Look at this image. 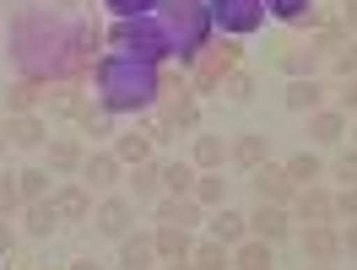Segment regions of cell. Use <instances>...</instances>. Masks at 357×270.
I'll list each match as a JSON object with an SVG mask.
<instances>
[{"label": "cell", "instance_id": "1", "mask_svg": "<svg viewBox=\"0 0 357 270\" xmlns=\"http://www.w3.org/2000/svg\"><path fill=\"white\" fill-rule=\"evenodd\" d=\"M98 87H103V109L109 113H135V109H152L162 76L152 70V60H98Z\"/></svg>", "mask_w": 357, "mask_h": 270}, {"label": "cell", "instance_id": "2", "mask_svg": "<svg viewBox=\"0 0 357 270\" xmlns=\"http://www.w3.org/2000/svg\"><path fill=\"white\" fill-rule=\"evenodd\" d=\"M162 6H168V27H162L168 49L195 60L206 49V38H211V6H201V0H162Z\"/></svg>", "mask_w": 357, "mask_h": 270}, {"label": "cell", "instance_id": "3", "mask_svg": "<svg viewBox=\"0 0 357 270\" xmlns=\"http://www.w3.org/2000/svg\"><path fill=\"white\" fill-rule=\"evenodd\" d=\"M238 60H244V49H238V38H206V49L190 60V87H195V97H206V92H222L227 70H238Z\"/></svg>", "mask_w": 357, "mask_h": 270}, {"label": "cell", "instance_id": "4", "mask_svg": "<svg viewBox=\"0 0 357 270\" xmlns=\"http://www.w3.org/2000/svg\"><path fill=\"white\" fill-rule=\"evenodd\" d=\"M157 125H162V135L174 130H195V119H201V109H195V87H190V76H162V87H157Z\"/></svg>", "mask_w": 357, "mask_h": 270}, {"label": "cell", "instance_id": "5", "mask_svg": "<svg viewBox=\"0 0 357 270\" xmlns=\"http://www.w3.org/2000/svg\"><path fill=\"white\" fill-rule=\"evenodd\" d=\"M114 49H125V54H135V60H162L168 54V38H162V27H152L146 17H130V22H119L109 33Z\"/></svg>", "mask_w": 357, "mask_h": 270}, {"label": "cell", "instance_id": "6", "mask_svg": "<svg viewBox=\"0 0 357 270\" xmlns=\"http://www.w3.org/2000/svg\"><path fill=\"white\" fill-rule=\"evenodd\" d=\"M206 6H211V22L227 38H244L255 27H266V0H206Z\"/></svg>", "mask_w": 357, "mask_h": 270}, {"label": "cell", "instance_id": "7", "mask_svg": "<svg viewBox=\"0 0 357 270\" xmlns=\"http://www.w3.org/2000/svg\"><path fill=\"white\" fill-rule=\"evenodd\" d=\"M249 189L260 195V205H292V195H298V184L287 179L282 162H260V168L249 173Z\"/></svg>", "mask_w": 357, "mask_h": 270}, {"label": "cell", "instance_id": "8", "mask_svg": "<svg viewBox=\"0 0 357 270\" xmlns=\"http://www.w3.org/2000/svg\"><path fill=\"white\" fill-rule=\"evenodd\" d=\"M298 222H335V195L331 189H319V184H303L298 195H292V205H287Z\"/></svg>", "mask_w": 357, "mask_h": 270}, {"label": "cell", "instance_id": "9", "mask_svg": "<svg viewBox=\"0 0 357 270\" xmlns=\"http://www.w3.org/2000/svg\"><path fill=\"white\" fill-rule=\"evenodd\" d=\"M303 254H309L314 265H331L335 254H341V227L335 222H309L303 227Z\"/></svg>", "mask_w": 357, "mask_h": 270}, {"label": "cell", "instance_id": "10", "mask_svg": "<svg viewBox=\"0 0 357 270\" xmlns=\"http://www.w3.org/2000/svg\"><path fill=\"white\" fill-rule=\"evenodd\" d=\"M292 232V211L287 205H260L255 216H249V238H266V244H282Z\"/></svg>", "mask_w": 357, "mask_h": 270}, {"label": "cell", "instance_id": "11", "mask_svg": "<svg viewBox=\"0 0 357 270\" xmlns=\"http://www.w3.org/2000/svg\"><path fill=\"white\" fill-rule=\"evenodd\" d=\"M227 162H238L244 173H255L260 162H271V135H260V130H249V135H238L233 146H227Z\"/></svg>", "mask_w": 357, "mask_h": 270}, {"label": "cell", "instance_id": "12", "mask_svg": "<svg viewBox=\"0 0 357 270\" xmlns=\"http://www.w3.org/2000/svg\"><path fill=\"white\" fill-rule=\"evenodd\" d=\"M49 200H54V211H60V222H87V216H92V195H87V184H60Z\"/></svg>", "mask_w": 357, "mask_h": 270}, {"label": "cell", "instance_id": "13", "mask_svg": "<svg viewBox=\"0 0 357 270\" xmlns=\"http://www.w3.org/2000/svg\"><path fill=\"white\" fill-rule=\"evenodd\" d=\"M130 200H125V195H109V200L98 205V211H92V222H98V232H109V238H125V232H130Z\"/></svg>", "mask_w": 357, "mask_h": 270}, {"label": "cell", "instance_id": "14", "mask_svg": "<svg viewBox=\"0 0 357 270\" xmlns=\"http://www.w3.org/2000/svg\"><path fill=\"white\" fill-rule=\"evenodd\" d=\"M44 92L33 76H22V81H11L6 87V119H22V113H38V103H44Z\"/></svg>", "mask_w": 357, "mask_h": 270}, {"label": "cell", "instance_id": "15", "mask_svg": "<svg viewBox=\"0 0 357 270\" xmlns=\"http://www.w3.org/2000/svg\"><path fill=\"white\" fill-rule=\"evenodd\" d=\"M82 162H87V146L76 135H54L49 141V173H82Z\"/></svg>", "mask_w": 357, "mask_h": 270}, {"label": "cell", "instance_id": "16", "mask_svg": "<svg viewBox=\"0 0 357 270\" xmlns=\"http://www.w3.org/2000/svg\"><path fill=\"white\" fill-rule=\"evenodd\" d=\"M119 173H125V162L114 157V152H87V162H82V179H87L92 189H114Z\"/></svg>", "mask_w": 357, "mask_h": 270}, {"label": "cell", "instance_id": "17", "mask_svg": "<svg viewBox=\"0 0 357 270\" xmlns=\"http://www.w3.org/2000/svg\"><path fill=\"white\" fill-rule=\"evenodd\" d=\"M152 260H157L152 232H125V238H119V265L125 270H152Z\"/></svg>", "mask_w": 357, "mask_h": 270}, {"label": "cell", "instance_id": "18", "mask_svg": "<svg viewBox=\"0 0 357 270\" xmlns=\"http://www.w3.org/2000/svg\"><path fill=\"white\" fill-rule=\"evenodd\" d=\"M341 135H347V113L341 109H314L309 113V141L314 146H335Z\"/></svg>", "mask_w": 357, "mask_h": 270}, {"label": "cell", "instance_id": "19", "mask_svg": "<svg viewBox=\"0 0 357 270\" xmlns=\"http://www.w3.org/2000/svg\"><path fill=\"white\" fill-rule=\"evenodd\" d=\"M266 11L276 22H287V27H319L325 22V11H314L309 0H266Z\"/></svg>", "mask_w": 357, "mask_h": 270}, {"label": "cell", "instance_id": "20", "mask_svg": "<svg viewBox=\"0 0 357 270\" xmlns=\"http://www.w3.org/2000/svg\"><path fill=\"white\" fill-rule=\"evenodd\" d=\"M347 44H352V33L341 27V11H325V22L314 27L309 49H314V54H335V49H347Z\"/></svg>", "mask_w": 357, "mask_h": 270}, {"label": "cell", "instance_id": "21", "mask_svg": "<svg viewBox=\"0 0 357 270\" xmlns=\"http://www.w3.org/2000/svg\"><path fill=\"white\" fill-rule=\"evenodd\" d=\"M114 157L125 162V168H135V162H152V135L141 130H125V135H114Z\"/></svg>", "mask_w": 357, "mask_h": 270}, {"label": "cell", "instance_id": "22", "mask_svg": "<svg viewBox=\"0 0 357 270\" xmlns=\"http://www.w3.org/2000/svg\"><path fill=\"white\" fill-rule=\"evenodd\" d=\"M152 244H157V260H190V227H174V222H162L152 232Z\"/></svg>", "mask_w": 357, "mask_h": 270}, {"label": "cell", "instance_id": "23", "mask_svg": "<svg viewBox=\"0 0 357 270\" xmlns=\"http://www.w3.org/2000/svg\"><path fill=\"white\" fill-rule=\"evenodd\" d=\"M276 244H266V238H244V244H233V265L238 270H276V254H271Z\"/></svg>", "mask_w": 357, "mask_h": 270}, {"label": "cell", "instance_id": "24", "mask_svg": "<svg viewBox=\"0 0 357 270\" xmlns=\"http://www.w3.org/2000/svg\"><path fill=\"white\" fill-rule=\"evenodd\" d=\"M190 162H195V173H222L227 141H222V135H195V152H190Z\"/></svg>", "mask_w": 357, "mask_h": 270}, {"label": "cell", "instance_id": "25", "mask_svg": "<svg viewBox=\"0 0 357 270\" xmlns=\"http://www.w3.org/2000/svg\"><path fill=\"white\" fill-rule=\"evenodd\" d=\"M319 103H325V87H319L314 76H292L287 81V109L292 113H314Z\"/></svg>", "mask_w": 357, "mask_h": 270}, {"label": "cell", "instance_id": "26", "mask_svg": "<svg viewBox=\"0 0 357 270\" xmlns=\"http://www.w3.org/2000/svg\"><path fill=\"white\" fill-rule=\"evenodd\" d=\"M6 135H11V146H49V125L38 119V113L6 119Z\"/></svg>", "mask_w": 357, "mask_h": 270}, {"label": "cell", "instance_id": "27", "mask_svg": "<svg viewBox=\"0 0 357 270\" xmlns=\"http://www.w3.org/2000/svg\"><path fill=\"white\" fill-rule=\"evenodd\" d=\"M211 238L217 244H244L249 238V216H238V211H227V205H217V216H211Z\"/></svg>", "mask_w": 357, "mask_h": 270}, {"label": "cell", "instance_id": "28", "mask_svg": "<svg viewBox=\"0 0 357 270\" xmlns=\"http://www.w3.org/2000/svg\"><path fill=\"white\" fill-rule=\"evenodd\" d=\"M44 103H49V119H82V113H87V97H82L76 87L44 92Z\"/></svg>", "mask_w": 357, "mask_h": 270}, {"label": "cell", "instance_id": "29", "mask_svg": "<svg viewBox=\"0 0 357 270\" xmlns=\"http://www.w3.org/2000/svg\"><path fill=\"white\" fill-rule=\"evenodd\" d=\"M22 216H27V232H33V238H49V232L60 227V211H54V200H27V205H22Z\"/></svg>", "mask_w": 357, "mask_h": 270}, {"label": "cell", "instance_id": "30", "mask_svg": "<svg viewBox=\"0 0 357 270\" xmlns=\"http://www.w3.org/2000/svg\"><path fill=\"white\" fill-rule=\"evenodd\" d=\"M190 265H195V270H227V265H233V248L217 244V238H206V244L190 248Z\"/></svg>", "mask_w": 357, "mask_h": 270}, {"label": "cell", "instance_id": "31", "mask_svg": "<svg viewBox=\"0 0 357 270\" xmlns=\"http://www.w3.org/2000/svg\"><path fill=\"white\" fill-rule=\"evenodd\" d=\"M282 168H287V179L298 184V189H303V184H319V179H325V162L314 157V152H298V157H287Z\"/></svg>", "mask_w": 357, "mask_h": 270}, {"label": "cell", "instance_id": "32", "mask_svg": "<svg viewBox=\"0 0 357 270\" xmlns=\"http://www.w3.org/2000/svg\"><path fill=\"white\" fill-rule=\"evenodd\" d=\"M130 189H135V200H152L157 189H162V162H135L130 168Z\"/></svg>", "mask_w": 357, "mask_h": 270}, {"label": "cell", "instance_id": "33", "mask_svg": "<svg viewBox=\"0 0 357 270\" xmlns=\"http://www.w3.org/2000/svg\"><path fill=\"white\" fill-rule=\"evenodd\" d=\"M195 179H201L195 162H162V189H168V195H190Z\"/></svg>", "mask_w": 357, "mask_h": 270}, {"label": "cell", "instance_id": "34", "mask_svg": "<svg viewBox=\"0 0 357 270\" xmlns=\"http://www.w3.org/2000/svg\"><path fill=\"white\" fill-rule=\"evenodd\" d=\"M190 195H195V200H201L206 211H211V205H227V179H222V173H201Z\"/></svg>", "mask_w": 357, "mask_h": 270}, {"label": "cell", "instance_id": "35", "mask_svg": "<svg viewBox=\"0 0 357 270\" xmlns=\"http://www.w3.org/2000/svg\"><path fill=\"white\" fill-rule=\"evenodd\" d=\"M17 184H22V200H49V195H54V189H49V168H22Z\"/></svg>", "mask_w": 357, "mask_h": 270}, {"label": "cell", "instance_id": "36", "mask_svg": "<svg viewBox=\"0 0 357 270\" xmlns=\"http://www.w3.org/2000/svg\"><path fill=\"white\" fill-rule=\"evenodd\" d=\"M76 125H82V135L103 141V135H114V113H109V109H92V103H87V113H82Z\"/></svg>", "mask_w": 357, "mask_h": 270}, {"label": "cell", "instance_id": "37", "mask_svg": "<svg viewBox=\"0 0 357 270\" xmlns=\"http://www.w3.org/2000/svg\"><path fill=\"white\" fill-rule=\"evenodd\" d=\"M222 92H227V97H233V103H249V97H255V76H249L244 65H238V70H227Z\"/></svg>", "mask_w": 357, "mask_h": 270}, {"label": "cell", "instance_id": "38", "mask_svg": "<svg viewBox=\"0 0 357 270\" xmlns=\"http://www.w3.org/2000/svg\"><path fill=\"white\" fill-rule=\"evenodd\" d=\"M22 184H17V173L11 179H0V216H11V211H22Z\"/></svg>", "mask_w": 357, "mask_h": 270}, {"label": "cell", "instance_id": "39", "mask_svg": "<svg viewBox=\"0 0 357 270\" xmlns=\"http://www.w3.org/2000/svg\"><path fill=\"white\" fill-rule=\"evenodd\" d=\"M331 65H335V76H341V81H347V76H357V38H352L347 49H335Z\"/></svg>", "mask_w": 357, "mask_h": 270}, {"label": "cell", "instance_id": "40", "mask_svg": "<svg viewBox=\"0 0 357 270\" xmlns=\"http://www.w3.org/2000/svg\"><path fill=\"white\" fill-rule=\"evenodd\" d=\"M331 173H335V179H341V189H357V152H341Z\"/></svg>", "mask_w": 357, "mask_h": 270}, {"label": "cell", "instance_id": "41", "mask_svg": "<svg viewBox=\"0 0 357 270\" xmlns=\"http://www.w3.org/2000/svg\"><path fill=\"white\" fill-rule=\"evenodd\" d=\"M103 6H114V11H119V22H130V17H146L157 0H103Z\"/></svg>", "mask_w": 357, "mask_h": 270}, {"label": "cell", "instance_id": "42", "mask_svg": "<svg viewBox=\"0 0 357 270\" xmlns=\"http://www.w3.org/2000/svg\"><path fill=\"white\" fill-rule=\"evenodd\" d=\"M335 222H357V189H341V195H335Z\"/></svg>", "mask_w": 357, "mask_h": 270}, {"label": "cell", "instance_id": "43", "mask_svg": "<svg viewBox=\"0 0 357 270\" xmlns=\"http://www.w3.org/2000/svg\"><path fill=\"white\" fill-rule=\"evenodd\" d=\"M335 109L347 113V119L357 113V76H347V87H341V103H335Z\"/></svg>", "mask_w": 357, "mask_h": 270}, {"label": "cell", "instance_id": "44", "mask_svg": "<svg viewBox=\"0 0 357 270\" xmlns=\"http://www.w3.org/2000/svg\"><path fill=\"white\" fill-rule=\"evenodd\" d=\"M341 27L357 38V0H341Z\"/></svg>", "mask_w": 357, "mask_h": 270}, {"label": "cell", "instance_id": "45", "mask_svg": "<svg viewBox=\"0 0 357 270\" xmlns=\"http://www.w3.org/2000/svg\"><path fill=\"white\" fill-rule=\"evenodd\" d=\"M341 254H357V222L341 227Z\"/></svg>", "mask_w": 357, "mask_h": 270}, {"label": "cell", "instance_id": "46", "mask_svg": "<svg viewBox=\"0 0 357 270\" xmlns=\"http://www.w3.org/2000/svg\"><path fill=\"white\" fill-rule=\"evenodd\" d=\"M11 244H17V232H11V222L0 216V254H11Z\"/></svg>", "mask_w": 357, "mask_h": 270}, {"label": "cell", "instance_id": "47", "mask_svg": "<svg viewBox=\"0 0 357 270\" xmlns=\"http://www.w3.org/2000/svg\"><path fill=\"white\" fill-rule=\"evenodd\" d=\"M70 270H103V265H98V260H76Z\"/></svg>", "mask_w": 357, "mask_h": 270}, {"label": "cell", "instance_id": "48", "mask_svg": "<svg viewBox=\"0 0 357 270\" xmlns=\"http://www.w3.org/2000/svg\"><path fill=\"white\" fill-rule=\"evenodd\" d=\"M168 270H195V265H190V260H168Z\"/></svg>", "mask_w": 357, "mask_h": 270}, {"label": "cell", "instance_id": "49", "mask_svg": "<svg viewBox=\"0 0 357 270\" xmlns=\"http://www.w3.org/2000/svg\"><path fill=\"white\" fill-rule=\"evenodd\" d=\"M6 146H11V135H6V125H0V152H6Z\"/></svg>", "mask_w": 357, "mask_h": 270}, {"label": "cell", "instance_id": "50", "mask_svg": "<svg viewBox=\"0 0 357 270\" xmlns=\"http://www.w3.org/2000/svg\"><path fill=\"white\" fill-rule=\"evenodd\" d=\"M303 270H331V265H314V260H309V265H303Z\"/></svg>", "mask_w": 357, "mask_h": 270}, {"label": "cell", "instance_id": "51", "mask_svg": "<svg viewBox=\"0 0 357 270\" xmlns=\"http://www.w3.org/2000/svg\"><path fill=\"white\" fill-rule=\"evenodd\" d=\"M49 270H70V265H49Z\"/></svg>", "mask_w": 357, "mask_h": 270}]
</instances>
